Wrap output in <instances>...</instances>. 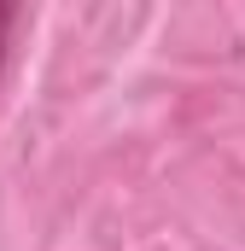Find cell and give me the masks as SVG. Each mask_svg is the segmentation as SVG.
I'll return each instance as SVG.
<instances>
[{"label":"cell","instance_id":"cell-1","mask_svg":"<svg viewBox=\"0 0 245 251\" xmlns=\"http://www.w3.org/2000/svg\"><path fill=\"white\" fill-rule=\"evenodd\" d=\"M12 24H18V12H12V6H0V76H6V47H12Z\"/></svg>","mask_w":245,"mask_h":251}]
</instances>
